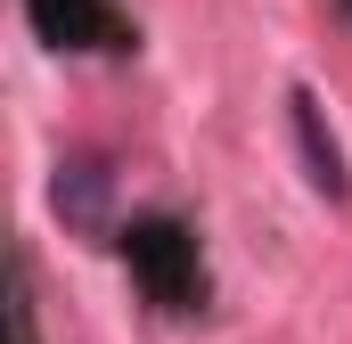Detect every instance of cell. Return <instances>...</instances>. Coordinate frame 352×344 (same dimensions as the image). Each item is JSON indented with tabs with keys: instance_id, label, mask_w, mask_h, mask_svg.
<instances>
[{
	"instance_id": "1",
	"label": "cell",
	"mask_w": 352,
	"mask_h": 344,
	"mask_svg": "<svg viewBox=\"0 0 352 344\" xmlns=\"http://www.w3.org/2000/svg\"><path fill=\"white\" fill-rule=\"evenodd\" d=\"M115 246L131 262V279H140V295L156 303V312H205V255H197V230L173 222V213H140V222H123L115 230Z\"/></svg>"
},
{
	"instance_id": "2",
	"label": "cell",
	"mask_w": 352,
	"mask_h": 344,
	"mask_svg": "<svg viewBox=\"0 0 352 344\" xmlns=\"http://www.w3.org/2000/svg\"><path fill=\"white\" fill-rule=\"evenodd\" d=\"M25 17L41 25L50 50H123L115 0H25Z\"/></svg>"
},
{
	"instance_id": "3",
	"label": "cell",
	"mask_w": 352,
	"mask_h": 344,
	"mask_svg": "<svg viewBox=\"0 0 352 344\" xmlns=\"http://www.w3.org/2000/svg\"><path fill=\"white\" fill-rule=\"evenodd\" d=\"M287 115H295V148H303V164H311V189H320L328 205H344V197H352V172H344L336 131H328V107H320V90H295V98H287Z\"/></svg>"
},
{
	"instance_id": "4",
	"label": "cell",
	"mask_w": 352,
	"mask_h": 344,
	"mask_svg": "<svg viewBox=\"0 0 352 344\" xmlns=\"http://www.w3.org/2000/svg\"><path fill=\"white\" fill-rule=\"evenodd\" d=\"M107 197H115V172L107 156H66L58 164V213H66V230H107Z\"/></svg>"
},
{
	"instance_id": "5",
	"label": "cell",
	"mask_w": 352,
	"mask_h": 344,
	"mask_svg": "<svg viewBox=\"0 0 352 344\" xmlns=\"http://www.w3.org/2000/svg\"><path fill=\"white\" fill-rule=\"evenodd\" d=\"M8 344H41V328H33V270H25V255H8Z\"/></svg>"
}]
</instances>
